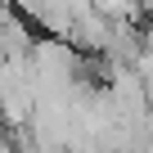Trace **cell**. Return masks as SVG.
<instances>
[{
  "instance_id": "obj_1",
  "label": "cell",
  "mask_w": 153,
  "mask_h": 153,
  "mask_svg": "<svg viewBox=\"0 0 153 153\" xmlns=\"http://www.w3.org/2000/svg\"><path fill=\"white\" fill-rule=\"evenodd\" d=\"M90 14H95V18H104L108 27H113V23H131V27H135L140 5H135V0H90Z\"/></svg>"
}]
</instances>
